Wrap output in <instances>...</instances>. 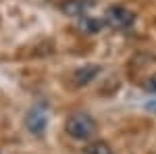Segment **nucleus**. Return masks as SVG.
<instances>
[{"mask_svg": "<svg viewBox=\"0 0 156 154\" xmlns=\"http://www.w3.org/2000/svg\"><path fill=\"white\" fill-rule=\"evenodd\" d=\"M65 129H67V133L71 135L73 140H81V142H83V140H92V138L96 135L98 125L90 115H85V113H75V115H71V117L67 119Z\"/></svg>", "mask_w": 156, "mask_h": 154, "instance_id": "obj_1", "label": "nucleus"}, {"mask_svg": "<svg viewBox=\"0 0 156 154\" xmlns=\"http://www.w3.org/2000/svg\"><path fill=\"white\" fill-rule=\"evenodd\" d=\"M133 21H135V15L129 9H125V6H110L104 13V23L110 29H117V31L129 29L133 25Z\"/></svg>", "mask_w": 156, "mask_h": 154, "instance_id": "obj_2", "label": "nucleus"}, {"mask_svg": "<svg viewBox=\"0 0 156 154\" xmlns=\"http://www.w3.org/2000/svg\"><path fill=\"white\" fill-rule=\"evenodd\" d=\"M46 123H48V117L42 108H31L25 117V127L31 131L34 135H42L46 131Z\"/></svg>", "mask_w": 156, "mask_h": 154, "instance_id": "obj_3", "label": "nucleus"}, {"mask_svg": "<svg viewBox=\"0 0 156 154\" xmlns=\"http://www.w3.org/2000/svg\"><path fill=\"white\" fill-rule=\"evenodd\" d=\"M98 73H100L98 65H83V67L75 69V73H73V85L75 88H83V85H87V83H92L96 79Z\"/></svg>", "mask_w": 156, "mask_h": 154, "instance_id": "obj_4", "label": "nucleus"}, {"mask_svg": "<svg viewBox=\"0 0 156 154\" xmlns=\"http://www.w3.org/2000/svg\"><path fill=\"white\" fill-rule=\"evenodd\" d=\"M94 6V0H65L60 4V11L67 17H83Z\"/></svg>", "mask_w": 156, "mask_h": 154, "instance_id": "obj_5", "label": "nucleus"}, {"mask_svg": "<svg viewBox=\"0 0 156 154\" xmlns=\"http://www.w3.org/2000/svg\"><path fill=\"white\" fill-rule=\"evenodd\" d=\"M100 27H102V21H98L96 17H87V15L79 17V29L83 34H98Z\"/></svg>", "mask_w": 156, "mask_h": 154, "instance_id": "obj_6", "label": "nucleus"}, {"mask_svg": "<svg viewBox=\"0 0 156 154\" xmlns=\"http://www.w3.org/2000/svg\"><path fill=\"white\" fill-rule=\"evenodd\" d=\"M83 154H112L110 150V146L106 142H102V140H96V142L87 144L83 148Z\"/></svg>", "mask_w": 156, "mask_h": 154, "instance_id": "obj_7", "label": "nucleus"}, {"mask_svg": "<svg viewBox=\"0 0 156 154\" xmlns=\"http://www.w3.org/2000/svg\"><path fill=\"white\" fill-rule=\"evenodd\" d=\"M142 88H144L146 92H150V94H156V73L150 75V77H146L144 81H142Z\"/></svg>", "mask_w": 156, "mask_h": 154, "instance_id": "obj_8", "label": "nucleus"}, {"mask_svg": "<svg viewBox=\"0 0 156 154\" xmlns=\"http://www.w3.org/2000/svg\"><path fill=\"white\" fill-rule=\"evenodd\" d=\"M146 108H148L150 113H156V100H152V102H148V104H146Z\"/></svg>", "mask_w": 156, "mask_h": 154, "instance_id": "obj_9", "label": "nucleus"}]
</instances>
